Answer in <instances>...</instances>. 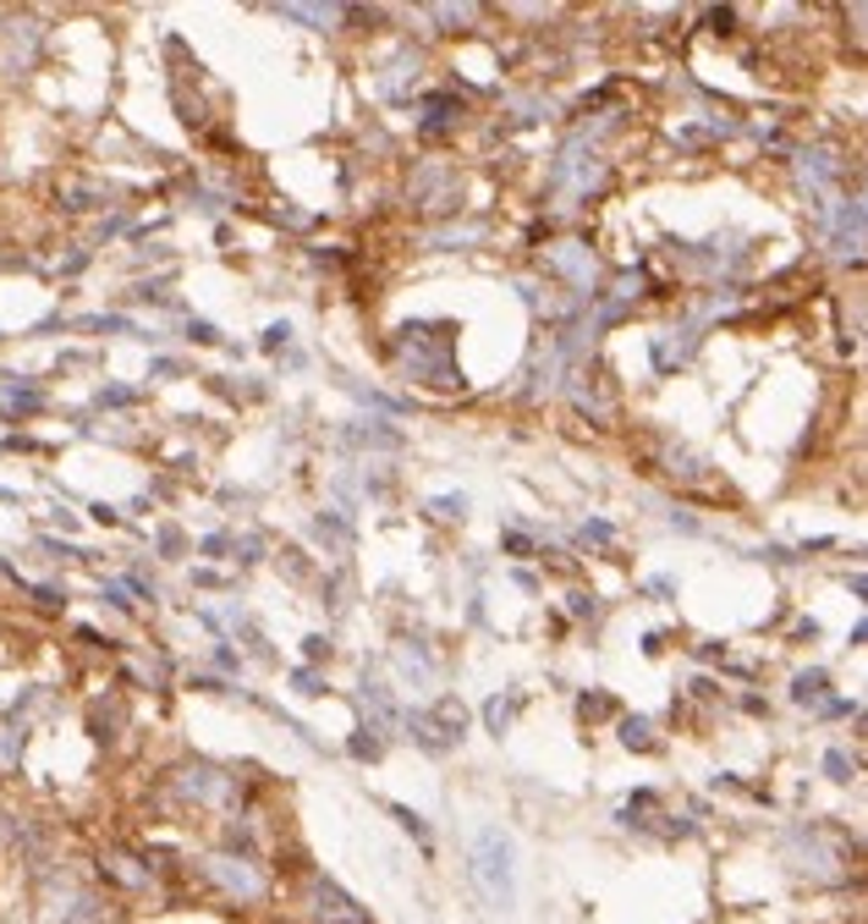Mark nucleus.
Instances as JSON below:
<instances>
[{
    "mask_svg": "<svg viewBox=\"0 0 868 924\" xmlns=\"http://www.w3.org/2000/svg\"><path fill=\"white\" fill-rule=\"evenodd\" d=\"M17 754H22V727L0 721V770H11V765H17Z\"/></svg>",
    "mask_w": 868,
    "mask_h": 924,
    "instance_id": "nucleus-10",
    "label": "nucleus"
},
{
    "mask_svg": "<svg viewBox=\"0 0 868 924\" xmlns=\"http://www.w3.org/2000/svg\"><path fill=\"white\" fill-rule=\"evenodd\" d=\"M391 815H396V820H402V832H407V836H418V842H424V847H430V826H424V815H413V809H407V804H391Z\"/></svg>",
    "mask_w": 868,
    "mask_h": 924,
    "instance_id": "nucleus-11",
    "label": "nucleus"
},
{
    "mask_svg": "<svg viewBox=\"0 0 868 924\" xmlns=\"http://www.w3.org/2000/svg\"><path fill=\"white\" fill-rule=\"evenodd\" d=\"M280 11H286V17H297V22H325V28L347 17V11H336V6H280Z\"/></svg>",
    "mask_w": 868,
    "mask_h": 924,
    "instance_id": "nucleus-8",
    "label": "nucleus"
},
{
    "mask_svg": "<svg viewBox=\"0 0 868 924\" xmlns=\"http://www.w3.org/2000/svg\"><path fill=\"white\" fill-rule=\"evenodd\" d=\"M819 694H825V671H802V677H797V688H791V699H797V705H808V699H819Z\"/></svg>",
    "mask_w": 868,
    "mask_h": 924,
    "instance_id": "nucleus-12",
    "label": "nucleus"
},
{
    "mask_svg": "<svg viewBox=\"0 0 868 924\" xmlns=\"http://www.w3.org/2000/svg\"><path fill=\"white\" fill-rule=\"evenodd\" d=\"M649 733H654V727H649L643 716H627V721H621V743H627V748H638V754H643V748H654Z\"/></svg>",
    "mask_w": 868,
    "mask_h": 924,
    "instance_id": "nucleus-9",
    "label": "nucleus"
},
{
    "mask_svg": "<svg viewBox=\"0 0 868 924\" xmlns=\"http://www.w3.org/2000/svg\"><path fill=\"white\" fill-rule=\"evenodd\" d=\"M286 336H292V331H286V325H269V331H264V347H280V342H286Z\"/></svg>",
    "mask_w": 868,
    "mask_h": 924,
    "instance_id": "nucleus-18",
    "label": "nucleus"
},
{
    "mask_svg": "<svg viewBox=\"0 0 868 924\" xmlns=\"http://www.w3.org/2000/svg\"><path fill=\"white\" fill-rule=\"evenodd\" d=\"M462 512H467L462 495H440V501H434V518H462Z\"/></svg>",
    "mask_w": 868,
    "mask_h": 924,
    "instance_id": "nucleus-15",
    "label": "nucleus"
},
{
    "mask_svg": "<svg viewBox=\"0 0 868 924\" xmlns=\"http://www.w3.org/2000/svg\"><path fill=\"white\" fill-rule=\"evenodd\" d=\"M99 875H110V881H121V886H149V881H155V869H149L144 858H132V853H105V858H99Z\"/></svg>",
    "mask_w": 868,
    "mask_h": 924,
    "instance_id": "nucleus-6",
    "label": "nucleus"
},
{
    "mask_svg": "<svg viewBox=\"0 0 868 924\" xmlns=\"http://www.w3.org/2000/svg\"><path fill=\"white\" fill-rule=\"evenodd\" d=\"M479 897L495 908V914H512L517 908V864H512V836L501 826H484L473 836V864H467Z\"/></svg>",
    "mask_w": 868,
    "mask_h": 924,
    "instance_id": "nucleus-1",
    "label": "nucleus"
},
{
    "mask_svg": "<svg viewBox=\"0 0 868 924\" xmlns=\"http://www.w3.org/2000/svg\"><path fill=\"white\" fill-rule=\"evenodd\" d=\"M0 45H6V50H0V72L17 78V72L33 61V50H39V28H33V22H11V28H0Z\"/></svg>",
    "mask_w": 868,
    "mask_h": 924,
    "instance_id": "nucleus-5",
    "label": "nucleus"
},
{
    "mask_svg": "<svg viewBox=\"0 0 868 924\" xmlns=\"http://www.w3.org/2000/svg\"><path fill=\"white\" fill-rule=\"evenodd\" d=\"M578 710H583V716H605V710H610V699H583Z\"/></svg>",
    "mask_w": 868,
    "mask_h": 924,
    "instance_id": "nucleus-19",
    "label": "nucleus"
},
{
    "mask_svg": "<svg viewBox=\"0 0 868 924\" xmlns=\"http://www.w3.org/2000/svg\"><path fill=\"white\" fill-rule=\"evenodd\" d=\"M352 754H357V759H379V754H385V743H379V738H363V733H357V738H352Z\"/></svg>",
    "mask_w": 868,
    "mask_h": 924,
    "instance_id": "nucleus-16",
    "label": "nucleus"
},
{
    "mask_svg": "<svg viewBox=\"0 0 868 924\" xmlns=\"http://www.w3.org/2000/svg\"><path fill=\"white\" fill-rule=\"evenodd\" d=\"M512 710H517V705H512V699H490V705H484V716H490V727H495V738H501V733H506V727H512Z\"/></svg>",
    "mask_w": 868,
    "mask_h": 924,
    "instance_id": "nucleus-13",
    "label": "nucleus"
},
{
    "mask_svg": "<svg viewBox=\"0 0 868 924\" xmlns=\"http://www.w3.org/2000/svg\"><path fill=\"white\" fill-rule=\"evenodd\" d=\"M303 903H308V914H314L319 924H368L363 920V908L352 903L331 875H308V881H303Z\"/></svg>",
    "mask_w": 868,
    "mask_h": 924,
    "instance_id": "nucleus-4",
    "label": "nucleus"
},
{
    "mask_svg": "<svg viewBox=\"0 0 868 924\" xmlns=\"http://www.w3.org/2000/svg\"><path fill=\"white\" fill-rule=\"evenodd\" d=\"M555 265H561V271H566L572 281H578V292H594V259H583V254H578V243H561Z\"/></svg>",
    "mask_w": 868,
    "mask_h": 924,
    "instance_id": "nucleus-7",
    "label": "nucleus"
},
{
    "mask_svg": "<svg viewBox=\"0 0 868 924\" xmlns=\"http://www.w3.org/2000/svg\"><path fill=\"white\" fill-rule=\"evenodd\" d=\"M187 336H193V342H204V347H215V342H220V331H215V325H204V320H193V331H187Z\"/></svg>",
    "mask_w": 868,
    "mask_h": 924,
    "instance_id": "nucleus-17",
    "label": "nucleus"
},
{
    "mask_svg": "<svg viewBox=\"0 0 868 924\" xmlns=\"http://www.w3.org/2000/svg\"><path fill=\"white\" fill-rule=\"evenodd\" d=\"M204 869H209V881H215L226 897H237V903H259V897H264L259 864H254V858H243V853H215Z\"/></svg>",
    "mask_w": 868,
    "mask_h": 924,
    "instance_id": "nucleus-3",
    "label": "nucleus"
},
{
    "mask_svg": "<svg viewBox=\"0 0 868 924\" xmlns=\"http://www.w3.org/2000/svg\"><path fill=\"white\" fill-rule=\"evenodd\" d=\"M61 886V897H45V924H110V897H99L93 886L83 881H72V875H61L56 881Z\"/></svg>",
    "mask_w": 868,
    "mask_h": 924,
    "instance_id": "nucleus-2",
    "label": "nucleus"
},
{
    "mask_svg": "<svg viewBox=\"0 0 868 924\" xmlns=\"http://www.w3.org/2000/svg\"><path fill=\"white\" fill-rule=\"evenodd\" d=\"M825 770H830V782H852V759H847L841 748H830V754H825Z\"/></svg>",
    "mask_w": 868,
    "mask_h": 924,
    "instance_id": "nucleus-14",
    "label": "nucleus"
}]
</instances>
